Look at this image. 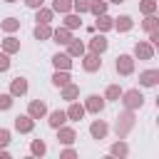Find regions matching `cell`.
<instances>
[{
    "label": "cell",
    "mask_w": 159,
    "mask_h": 159,
    "mask_svg": "<svg viewBox=\"0 0 159 159\" xmlns=\"http://www.w3.org/2000/svg\"><path fill=\"white\" fill-rule=\"evenodd\" d=\"M10 144V129H0V147Z\"/></svg>",
    "instance_id": "74e56055"
},
{
    "label": "cell",
    "mask_w": 159,
    "mask_h": 159,
    "mask_svg": "<svg viewBox=\"0 0 159 159\" xmlns=\"http://www.w3.org/2000/svg\"><path fill=\"white\" fill-rule=\"evenodd\" d=\"M35 37H37V40H50V37H52L50 22H37V25H35Z\"/></svg>",
    "instance_id": "ffe728a7"
},
{
    "label": "cell",
    "mask_w": 159,
    "mask_h": 159,
    "mask_svg": "<svg viewBox=\"0 0 159 159\" xmlns=\"http://www.w3.org/2000/svg\"><path fill=\"white\" fill-rule=\"evenodd\" d=\"M20 27V20L17 17H5L2 22H0V30H5V32H15Z\"/></svg>",
    "instance_id": "f546056e"
},
{
    "label": "cell",
    "mask_w": 159,
    "mask_h": 159,
    "mask_svg": "<svg viewBox=\"0 0 159 159\" xmlns=\"http://www.w3.org/2000/svg\"><path fill=\"white\" fill-rule=\"evenodd\" d=\"M112 2H117V5H119V2H124V0H112Z\"/></svg>",
    "instance_id": "7bdbcfd3"
},
{
    "label": "cell",
    "mask_w": 159,
    "mask_h": 159,
    "mask_svg": "<svg viewBox=\"0 0 159 159\" xmlns=\"http://www.w3.org/2000/svg\"><path fill=\"white\" fill-rule=\"evenodd\" d=\"M30 154H32V157H45V154H47V144H45L42 139H32V144H30Z\"/></svg>",
    "instance_id": "484cf974"
},
{
    "label": "cell",
    "mask_w": 159,
    "mask_h": 159,
    "mask_svg": "<svg viewBox=\"0 0 159 159\" xmlns=\"http://www.w3.org/2000/svg\"><path fill=\"white\" fill-rule=\"evenodd\" d=\"M47 122H50L52 129H57V127H62V124L67 122V112H65V109H55V112H50V119H47Z\"/></svg>",
    "instance_id": "ac0fdd59"
},
{
    "label": "cell",
    "mask_w": 159,
    "mask_h": 159,
    "mask_svg": "<svg viewBox=\"0 0 159 159\" xmlns=\"http://www.w3.org/2000/svg\"><path fill=\"white\" fill-rule=\"evenodd\" d=\"M7 70H10V55L0 52V72H7Z\"/></svg>",
    "instance_id": "8d00e7d4"
},
{
    "label": "cell",
    "mask_w": 159,
    "mask_h": 159,
    "mask_svg": "<svg viewBox=\"0 0 159 159\" xmlns=\"http://www.w3.org/2000/svg\"><path fill=\"white\" fill-rule=\"evenodd\" d=\"M157 27H159V20H157V15H147V17H144V22H142V30L152 32V30H157Z\"/></svg>",
    "instance_id": "1f68e13d"
},
{
    "label": "cell",
    "mask_w": 159,
    "mask_h": 159,
    "mask_svg": "<svg viewBox=\"0 0 159 159\" xmlns=\"http://www.w3.org/2000/svg\"><path fill=\"white\" fill-rule=\"evenodd\" d=\"M12 107V94L10 92H2L0 94V112H5V109H10Z\"/></svg>",
    "instance_id": "d590c367"
},
{
    "label": "cell",
    "mask_w": 159,
    "mask_h": 159,
    "mask_svg": "<svg viewBox=\"0 0 159 159\" xmlns=\"http://www.w3.org/2000/svg\"><path fill=\"white\" fill-rule=\"evenodd\" d=\"M52 65H55V70H70L72 67V57L67 52H57L52 57Z\"/></svg>",
    "instance_id": "2e32d148"
},
{
    "label": "cell",
    "mask_w": 159,
    "mask_h": 159,
    "mask_svg": "<svg viewBox=\"0 0 159 159\" xmlns=\"http://www.w3.org/2000/svg\"><path fill=\"white\" fill-rule=\"evenodd\" d=\"M27 114H30L32 119H42V117L47 114V104H45L42 99H32V102L27 104Z\"/></svg>",
    "instance_id": "52a82bcc"
},
{
    "label": "cell",
    "mask_w": 159,
    "mask_h": 159,
    "mask_svg": "<svg viewBox=\"0 0 159 159\" xmlns=\"http://www.w3.org/2000/svg\"><path fill=\"white\" fill-rule=\"evenodd\" d=\"M139 10H142L144 15H154V12H157V0H142V2H139Z\"/></svg>",
    "instance_id": "d6a6232c"
},
{
    "label": "cell",
    "mask_w": 159,
    "mask_h": 159,
    "mask_svg": "<svg viewBox=\"0 0 159 159\" xmlns=\"http://www.w3.org/2000/svg\"><path fill=\"white\" fill-rule=\"evenodd\" d=\"M104 104H107V99H104V97H99V94H89V97L84 99V112L99 114V112L104 109Z\"/></svg>",
    "instance_id": "277c9868"
},
{
    "label": "cell",
    "mask_w": 159,
    "mask_h": 159,
    "mask_svg": "<svg viewBox=\"0 0 159 159\" xmlns=\"http://www.w3.org/2000/svg\"><path fill=\"white\" fill-rule=\"evenodd\" d=\"M149 40H152V45H159V32L152 30V32H149Z\"/></svg>",
    "instance_id": "60d3db41"
},
{
    "label": "cell",
    "mask_w": 159,
    "mask_h": 159,
    "mask_svg": "<svg viewBox=\"0 0 159 159\" xmlns=\"http://www.w3.org/2000/svg\"><path fill=\"white\" fill-rule=\"evenodd\" d=\"M12 124H15V129H17L20 134H30V132L35 129V119H32L30 114H17Z\"/></svg>",
    "instance_id": "5b68a950"
},
{
    "label": "cell",
    "mask_w": 159,
    "mask_h": 159,
    "mask_svg": "<svg viewBox=\"0 0 159 159\" xmlns=\"http://www.w3.org/2000/svg\"><path fill=\"white\" fill-rule=\"evenodd\" d=\"M134 57L137 60H152L154 57V47L149 42H137L134 45Z\"/></svg>",
    "instance_id": "30bf717a"
},
{
    "label": "cell",
    "mask_w": 159,
    "mask_h": 159,
    "mask_svg": "<svg viewBox=\"0 0 159 159\" xmlns=\"http://www.w3.org/2000/svg\"><path fill=\"white\" fill-rule=\"evenodd\" d=\"M114 27V17H109L107 12H102V15H97V22H94V30H99V32H109Z\"/></svg>",
    "instance_id": "7c38bea8"
},
{
    "label": "cell",
    "mask_w": 159,
    "mask_h": 159,
    "mask_svg": "<svg viewBox=\"0 0 159 159\" xmlns=\"http://www.w3.org/2000/svg\"><path fill=\"white\" fill-rule=\"evenodd\" d=\"M42 2H45V0H25V5H27V7H32V10H37Z\"/></svg>",
    "instance_id": "ab89813d"
},
{
    "label": "cell",
    "mask_w": 159,
    "mask_h": 159,
    "mask_svg": "<svg viewBox=\"0 0 159 159\" xmlns=\"http://www.w3.org/2000/svg\"><path fill=\"white\" fill-rule=\"evenodd\" d=\"M67 55H70V57H82V55H84V45L72 37V40L67 42Z\"/></svg>",
    "instance_id": "603a6c76"
},
{
    "label": "cell",
    "mask_w": 159,
    "mask_h": 159,
    "mask_svg": "<svg viewBox=\"0 0 159 159\" xmlns=\"http://www.w3.org/2000/svg\"><path fill=\"white\" fill-rule=\"evenodd\" d=\"M107 132H109V127H107V122H102V119H94L92 124H89V134H92V139H104L107 137Z\"/></svg>",
    "instance_id": "9c48e42d"
},
{
    "label": "cell",
    "mask_w": 159,
    "mask_h": 159,
    "mask_svg": "<svg viewBox=\"0 0 159 159\" xmlns=\"http://www.w3.org/2000/svg\"><path fill=\"white\" fill-rule=\"evenodd\" d=\"M89 2H92V0H72V10H77V12H89Z\"/></svg>",
    "instance_id": "e575fe53"
},
{
    "label": "cell",
    "mask_w": 159,
    "mask_h": 159,
    "mask_svg": "<svg viewBox=\"0 0 159 159\" xmlns=\"http://www.w3.org/2000/svg\"><path fill=\"white\" fill-rule=\"evenodd\" d=\"M119 97H122L124 109H142V104H144V94H142L139 89H127V92H122Z\"/></svg>",
    "instance_id": "7a4b0ae2"
},
{
    "label": "cell",
    "mask_w": 159,
    "mask_h": 159,
    "mask_svg": "<svg viewBox=\"0 0 159 159\" xmlns=\"http://www.w3.org/2000/svg\"><path fill=\"white\" fill-rule=\"evenodd\" d=\"M65 27H67V30H77V27H82V20H80V15L65 12Z\"/></svg>",
    "instance_id": "83f0119b"
},
{
    "label": "cell",
    "mask_w": 159,
    "mask_h": 159,
    "mask_svg": "<svg viewBox=\"0 0 159 159\" xmlns=\"http://www.w3.org/2000/svg\"><path fill=\"white\" fill-rule=\"evenodd\" d=\"M75 139H77V134H75V129L72 127H57V142L60 144H65V147H70V144H75Z\"/></svg>",
    "instance_id": "ba28073f"
},
{
    "label": "cell",
    "mask_w": 159,
    "mask_h": 159,
    "mask_svg": "<svg viewBox=\"0 0 159 159\" xmlns=\"http://www.w3.org/2000/svg\"><path fill=\"white\" fill-rule=\"evenodd\" d=\"M60 157H65V159H72V157H77V152H75V149H72V144H70V147H67V149H65Z\"/></svg>",
    "instance_id": "f35d334b"
},
{
    "label": "cell",
    "mask_w": 159,
    "mask_h": 159,
    "mask_svg": "<svg viewBox=\"0 0 159 159\" xmlns=\"http://www.w3.org/2000/svg\"><path fill=\"white\" fill-rule=\"evenodd\" d=\"M5 2H15V0H5Z\"/></svg>",
    "instance_id": "ee69618b"
},
{
    "label": "cell",
    "mask_w": 159,
    "mask_h": 159,
    "mask_svg": "<svg viewBox=\"0 0 159 159\" xmlns=\"http://www.w3.org/2000/svg\"><path fill=\"white\" fill-rule=\"evenodd\" d=\"M52 15H55V12H52V7H42V5H40V7H37L35 20H37V22H50V20H52Z\"/></svg>",
    "instance_id": "f1b7e54d"
},
{
    "label": "cell",
    "mask_w": 159,
    "mask_h": 159,
    "mask_svg": "<svg viewBox=\"0 0 159 159\" xmlns=\"http://www.w3.org/2000/svg\"><path fill=\"white\" fill-rule=\"evenodd\" d=\"M0 159H10V152L5 147H0Z\"/></svg>",
    "instance_id": "b9f144b4"
},
{
    "label": "cell",
    "mask_w": 159,
    "mask_h": 159,
    "mask_svg": "<svg viewBox=\"0 0 159 159\" xmlns=\"http://www.w3.org/2000/svg\"><path fill=\"white\" fill-rule=\"evenodd\" d=\"M114 70H117V75H132L134 72V57L132 55H119L117 57V62H114Z\"/></svg>",
    "instance_id": "3957f363"
},
{
    "label": "cell",
    "mask_w": 159,
    "mask_h": 159,
    "mask_svg": "<svg viewBox=\"0 0 159 159\" xmlns=\"http://www.w3.org/2000/svg\"><path fill=\"white\" fill-rule=\"evenodd\" d=\"M70 10H72V0H52V12L65 15V12H70Z\"/></svg>",
    "instance_id": "4316f807"
},
{
    "label": "cell",
    "mask_w": 159,
    "mask_h": 159,
    "mask_svg": "<svg viewBox=\"0 0 159 159\" xmlns=\"http://www.w3.org/2000/svg\"><path fill=\"white\" fill-rule=\"evenodd\" d=\"M107 47H109V42H107V37H104V35H94V37L89 40V52H97V55H102Z\"/></svg>",
    "instance_id": "5bb4252c"
},
{
    "label": "cell",
    "mask_w": 159,
    "mask_h": 159,
    "mask_svg": "<svg viewBox=\"0 0 159 159\" xmlns=\"http://www.w3.org/2000/svg\"><path fill=\"white\" fill-rule=\"evenodd\" d=\"M87 112H84V104H80V102H70V107H67V119H72V122H77V119H82Z\"/></svg>",
    "instance_id": "9a60e30c"
},
{
    "label": "cell",
    "mask_w": 159,
    "mask_h": 159,
    "mask_svg": "<svg viewBox=\"0 0 159 159\" xmlns=\"http://www.w3.org/2000/svg\"><path fill=\"white\" fill-rule=\"evenodd\" d=\"M89 12H92V15L107 12V0H92V2H89Z\"/></svg>",
    "instance_id": "4dcf8cb0"
},
{
    "label": "cell",
    "mask_w": 159,
    "mask_h": 159,
    "mask_svg": "<svg viewBox=\"0 0 159 159\" xmlns=\"http://www.w3.org/2000/svg\"><path fill=\"white\" fill-rule=\"evenodd\" d=\"M139 82H142L144 87H154V84L159 82V70H144V72L139 75Z\"/></svg>",
    "instance_id": "e0dca14e"
},
{
    "label": "cell",
    "mask_w": 159,
    "mask_h": 159,
    "mask_svg": "<svg viewBox=\"0 0 159 159\" xmlns=\"http://www.w3.org/2000/svg\"><path fill=\"white\" fill-rule=\"evenodd\" d=\"M2 52H7V55H15V52H20V40L17 37H5L2 40Z\"/></svg>",
    "instance_id": "7402d4cb"
},
{
    "label": "cell",
    "mask_w": 159,
    "mask_h": 159,
    "mask_svg": "<svg viewBox=\"0 0 159 159\" xmlns=\"http://www.w3.org/2000/svg\"><path fill=\"white\" fill-rule=\"evenodd\" d=\"M60 89H62V99H67V102H72V99L80 97V87H77L75 82H67V84L60 87Z\"/></svg>",
    "instance_id": "d6986e66"
},
{
    "label": "cell",
    "mask_w": 159,
    "mask_h": 159,
    "mask_svg": "<svg viewBox=\"0 0 159 159\" xmlns=\"http://www.w3.org/2000/svg\"><path fill=\"white\" fill-rule=\"evenodd\" d=\"M109 154H114V157H127V154H129V144H127L124 139H119V142H114V144L109 147Z\"/></svg>",
    "instance_id": "cb8c5ba5"
},
{
    "label": "cell",
    "mask_w": 159,
    "mask_h": 159,
    "mask_svg": "<svg viewBox=\"0 0 159 159\" xmlns=\"http://www.w3.org/2000/svg\"><path fill=\"white\" fill-rule=\"evenodd\" d=\"M52 37H55V42L67 45V42L72 40V30H67V27H57V30H52Z\"/></svg>",
    "instance_id": "44dd1931"
},
{
    "label": "cell",
    "mask_w": 159,
    "mask_h": 159,
    "mask_svg": "<svg viewBox=\"0 0 159 159\" xmlns=\"http://www.w3.org/2000/svg\"><path fill=\"white\" fill-rule=\"evenodd\" d=\"M119 94H122L119 84H109V87L104 89V99H119Z\"/></svg>",
    "instance_id": "836d02e7"
},
{
    "label": "cell",
    "mask_w": 159,
    "mask_h": 159,
    "mask_svg": "<svg viewBox=\"0 0 159 159\" xmlns=\"http://www.w3.org/2000/svg\"><path fill=\"white\" fill-rule=\"evenodd\" d=\"M134 27V20L129 17V15H119V17H114V27L112 30H117V32H129Z\"/></svg>",
    "instance_id": "4fadbf2b"
},
{
    "label": "cell",
    "mask_w": 159,
    "mask_h": 159,
    "mask_svg": "<svg viewBox=\"0 0 159 159\" xmlns=\"http://www.w3.org/2000/svg\"><path fill=\"white\" fill-rule=\"evenodd\" d=\"M82 67H84V72H97V70H102V60H99V55H97V52L82 55Z\"/></svg>",
    "instance_id": "8992f818"
},
{
    "label": "cell",
    "mask_w": 159,
    "mask_h": 159,
    "mask_svg": "<svg viewBox=\"0 0 159 159\" xmlns=\"http://www.w3.org/2000/svg\"><path fill=\"white\" fill-rule=\"evenodd\" d=\"M134 124H137V119H134V109H124V112L117 117V124H114L117 137H119V139H124V137L134 129Z\"/></svg>",
    "instance_id": "6da1fadb"
},
{
    "label": "cell",
    "mask_w": 159,
    "mask_h": 159,
    "mask_svg": "<svg viewBox=\"0 0 159 159\" xmlns=\"http://www.w3.org/2000/svg\"><path fill=\"white\" fill-rule=\"evenodd\" d=\"M10 94H12V97L27 94V80H25V77H15V80L10 82Z\"/></svg>",
    "instance_id": "8fae6325"
},
{
    "label": "cell",
    "mask_w": 159,
    "mask_h": 159,
    "mask_svg": "<svg viewBox=\"0 0 159 159\" xmlns=\"http://www.w3.org/2000/svg\"><path fill=\"white\" fill-rule=\"evenodd\" d=\"M67 82H70V70H57L52 75V84L55 87H65Z\"/></svg>",
    "instance_id": "d4e9b609"
}]
</instances>
